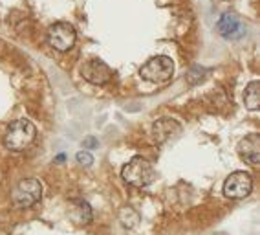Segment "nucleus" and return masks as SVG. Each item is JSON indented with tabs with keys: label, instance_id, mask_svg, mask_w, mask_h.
Instances as JSON below:
<instances>
[{
	"label": "nucleus",
	"instance_id": "f03ea898",
	"mask_svg": "<svg viewBox=\"0 0 260 235\" xmlns=\"http://www.w3.org/2000/svg\"><path fill=\"white\" fill-rule=\"evenodd\" d=\"M172 74H174V61L167 55L150 57L140 70L141 79L149 81V83H156V85L167 83L172 77Z\"/></svg>",
	"mask_w": 260,
	"mask_h": 235
},
{
	"label": "nucleus",
	"instance_id": "ddd939ff",
	"mask_svg": "<svg viewBox=\"0 0 260 235\" xmlns=\"http://www.w3.org/2000/svg\"><path fill=\"white\" fill-rule=\"evenodd\" d=\"M119 221H121V224L125 226V228H134V226L140 222V213L136 212L134 208L125 206L119 212Z\"/></svg>",
	"mask_w": 260,
	"mask_h": 235
},
{
	"label": "nucleus",
	"instance_id": "9d476101",
	"mask_svg": "<svg viewBox=\"0 0 260 235\" xmlns=\"http://www.w3.org/2000/svg\"><path fill=\"white\" fill-rule=\"evenodd\" d=\"M238 155L249 165H258L260 162V136L258 134H247L238 141Z\"/></svg>",
	"mask_w": 260,
	"mask_h": 235
},
{
	"label": "nucleus",
	"instance_id": "f8f14e48",
	"mask_svg": "<svg viewBox=\"0 0 260 235\" xmlns=\"http://www.w3.org/2000/svg\"><path fill=\"white\" fill-rule=\"evenodd\" d=\"M244 103L249 110H256L260 107V83L251 81L244 90Z\"/></svg>",
	"mask_w": 260,
	"mask_h": 235
},
{
	"label": "nucleus",
	"instance_id": "0eeeda50",
	"mask_svg": "<svg viewBox=\"0 0 260 235\" xmlns=\"http://www.w3.org/2000/svg\"><path fill=\"white\" fill-rule=\"evenodd\" d=\"M81 74L92 85H107L112 79V68L101 59H88L81 68Z\"/></svg>",
	"mask_w": 260,
	"mask_h": 235
},
{
	"label": "nucleus",
	"instance_id": "4468645a",
	"mask_svg": "<svg viewBox=\"0 0 260 235\" xmlns=\"http://www.w3.org/2000/svg\"><path fill=\"white\" fill-rule=\"evenodd\" d=\"M75 160H77V164L84 165V167H90V165L93 164V156L90 155L88 151H79V153L75 155Z\"/></svg>",
	"mask_w": 260,
	"mask_h": 235
},
{
	"label": "nucleus",
	"instance_id": "423d86ee",
	"mask_svg": "<svg viewBox=\"0 0 260 235\" xmlns=\"http://www.w3.org/2000/svg\"><path fill=\"white\" fill-rule=\"evenodd\" d=\"M253 189V179L246 171H235L223 182V195L233 200L246 198Z\"/></svg>",
	"mask_w": 260,
	"mask_h": 235
},
{
	"label": "nucleus",
	"instance_id": "20e7f679",
	"mask_svg": "<svg viewBox=\"0 0 260 235\" xmlns=\"http://www.w3.org/2000/svg\"><path fill=\"white\" fill-rule=\"evenodd\" d=\"M42 197V184L37 179H24L15 186L11 198L17 208H31L41 200Z\"/></svg>",
	"mask_w": 260,
	"mask_h": 235
},
{
	"label": "nucleus",
	"instance_id": "f257e3e1",
	"mask_svg": "<svg viewBox=\"0 0 260 235\" xmlns=\"http://www.w3.org/2000/svg\"><path fill=\"white\" fill-rule=\"evenodd\" d=\"M35 134H37V129L29 120H17L6 131L4 143L11 151H24L33 143Z\"/></svg>",
	"mask_w": 260,
	"mask_h": 235
},
{
	"label": "nucleus",
	"instance_id": "7ed1b4c3",
	"mask_svg": "<svg viewBox=\"0 0 260 235\" xmlns=\"http://www.w3.org/2000/svg\"><path fill=\"white\" fill-rule=\"evenodd\" d=\"M121 177L126 184L134 188H147L154 180V169L149 160H145L141 156H134L128 164L123 167Z\"/></svg>",
	"mask_w": 260,
	"mask_h": 235
},
{
	"label": "nucleus",
	"instance_id": "39448f33",
	"mask_svg": "<svg viewBox=\"0 0 260 235\" xmlns=\"http://www.w3.org/2000/svg\"><path fill=\"white\" fill-rule=\"evenodd\" d=\"M77 39L74 26L68 22H55L48 28V43L57 52H68L72 50Z\"/></svg>",
	"mask_w": 260,
	"mask_h": 235
},
{
	"label": "nucleus",
	"instance_id": "6e6552de",
	"mask_svg": "<svg viewBox=\"0 0 260 235\" xmlns=\"http://www.w3.org/2000/svg\"><path fill=\"white\" fill-rule=\"evenodd\" d=\"M216 30L222 35L223 39H229V41H237L240 39L244 33H246V24L242 22L240 17L233 11H228L223 13L218 19V24H216Z\"/></svg>",
	"mask_w": 260,
	"mask_h": 235
},
{
	"label": "nucleus",
	"instance_id": "2eb2a0df",
	"mask_svg": "<svg viewBox=\"0 0 260 235\" xmlns=\"http://www.w3.org/2000/svg\"><path fill=\"white\" fill-rule=\"evenodd\" d=\"M83 145L86 147V149H93V147H98V140H95V138H93V136L84 138Z\"/></svg>",
	"mask_w": 260,
	"mask_h": 235
},
{
	"label": "nucleus",
	"instance_id": "1a4fd4ad",
	"mask_svg": "<svg viewBox=\"0 0 260 235\" xmlns=\"http://www.w3.org/2000/svg\"><path fill=\"white\" fill-rule=\"evenodd\" d=\"M181 125L172 120V118H161L158 122H154L152 125V136L158 143H167V141L174 140L180 136Z\"/></svg>",
	"mask_w": 260,
	"mask_h": 235
},
{
	"label": "nucleus",
	"instance_id": "9b49d317",
	"mask_svg": "<svg viewBox=\"0 0 260 235\" xmlns=\"http://www.w3.org/2000/svg\"><path fill=\"white\" fill-rule=\"evenodd\" d=\"M68 217L75 226H86L92 222V208L84 200H70L68 202Z\"/></svg>",
	"mask_w": 260,
	"mask_h": 235
}]
</instances>
